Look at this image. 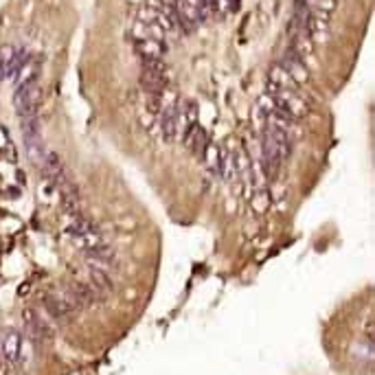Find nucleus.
<instances>
[{"label": "nucleus", "mask_w": 375, "mask_h": 375, "mask_svg": "<svg viewBox=\"0 0 375 375\" xmlns=\"http://www.w3.org/2000/svg\"><path fill=\"white\" fill-rule=\"evenodd\" d=\"M7 151H9V154H7V158H9L11 163H16V160H18V154H16V150H14V147H9Z\"/></svg>", "instance_id": "obj_17"}, {"label": "nucleus", "mask_w": 375, "mask_h": 375, "mask_svg": "<svg viewBox=\"0 0 375 375\" xmlns=\"http://www.w3.org/2000/svg\"><path fill=\"white\" fill-rule=\"evenodd\" d=\"M281 66L285 68L287 73H290V77L294 79V84H296V86L303 84V81L309 77V75H307V68H305V64H303V59H300L292 49L285 53V57H283Z\"/></svg>", "instance_id": "obj_8"}, {"label": "nucleus", "mask_w": 375, "mask_h": 375, "mask_svg": "<svg viewBox=\"0 0 375 375\" xmlns=\"http://www.w3.org/2000/svg\"><path fill=\"white\" fill-rule=\"evenodd\" d=\"M40 97L42 90L38 86V81H31V84L18 86L14 93V106L18 110V114L22 116H33L38 114V108H40Z\"/></svg>", "instance_id": "obj_1"}, {"label": "nucleus", "mask_w": 375, "mask_h": 375, "mask_svg": "<svg viewBox=\"0 0 375 375\" xmlns=\"http://www.w3.org/2000/svg\"><path fill=\"white\" fill-rule=\"evenodd\" d=\"M364 334H366L369 344H373V320H371V318H369V322H366V327H364Z\"/></svg>", "instance_id": "obj_16"}, {"label": "nucleus", "mask_w": 375, "mask_h": 375, "mask_svg": "<svg viewBox=\"0 0 375 375\" xmlns=\"http://www.w3.org/2000/svg\"><path fill=\"white\" fill-rule=\"evenodd\" d=\"M312 46H314L312 38H309L307 33L300 31V33H296V36H294V40H292V46H290V49L294 51V53L299 55L300 59H305L309 53H312Z\"/></svg>", "instance_id": "obj_13"}, {"label": "nucleus", "mask_w": 375, "mask_h": 375, "mask_svg": "<svg viewBox=\"0 0 375 375\" xmlns=\"http://www.w3.org/2000/svg\"><path fill=\"white\" fill-rule=\"evenodd\" d=\"M42 303H44V309L49 312V316L55 318V320H71L77 314V307L66 299V294H46L42 299Z\"/></svg>", "instance_id": "obj_3"}, {"label": "nucleus", "mask_w": 375, "mask_h": 375, "mask_svg": "<svg viewBox=\"0 0 375 375\" xmlns=\"http://www.w3.org/2000/svg\"><path fill=\"white\" fill-rule=\"evenodd\" d=\"M66 299L75 305L77 309H88L93 307L97 300H101L97 296V292L93 290L90 283H84V281H73L71 285L66 287Z\"/></svg>", "instance_id": "obj_2"}, {"label": "nucleus", "mask_w": 375, "mask_h": 375, "mask_svg": "<svg viewBox=\"0 0 375 375\" xmlns=\"http://www.w3.org/2000/svg\"><path fill=\"white\" fill-rule=\"evenodd\" d=\"M42 167H44V173H46V178H49L51 182H57L59 178H64L66 173H64V165H62V160H59V156L55 154V151H51V154H46L44 156V160H42Z\"/></svg>", "instance_id": "obj_11"}, {"label": "nucleus", "mask_w": 375, "mask_h": 375, "mask_svg": "<svg viewBox=\"0 0 375 375\" xmlns=\"http://www.w3.org/2000/svg\"><path fill=\"white\" fill-rule=\"evenodd\" d=\"M22 320H24L29 334H31V338L36 340V342H49V340L53 338V329H51L49 322H46L36 309H29V307L24 309Z\"/></svg>", "instance_id": "obj_4"}, {"label": "nucleus", "mask_w": 375, "mask_h": 375, "mask_svg": "<svg viewBox=\"0 0 375 375\" xmlns=\"http://www.w3.org/2000/svg\"><path fill=\"white\" fill-rule=\"evenodd\" d=\"M38 73H40V59H31L27 57L22 62V66L18 68V73H16V88L18 86H24V84H31V81L38 79Z\"/></svg>", "instance_id": "obj_9"}, {"label": "nucleus", "mask_w": 375, "mask_h": 375, "mask_svg": "<svg viewBox=\"0 0 375 375\" xmlns=\"http://www.w3.org/2000/svg\"><path fill=\"white\" fill-rule=\"evenodd\" d=\"M73 239H75V246L79 248V250H84V252L93 250L94 246H99V244H103V237H101V233H99L97 228L88 230V233L79 235V237H73Z\"/></svg>", "instance_id": "obj_12"}, {"label": "nucleus", "mask_w": 375, "mask_h": 375, "mask_svg": "<svg viewBox=\"0 0 375 375\" xmlns=\"http://www.w3.org/2000/svg\"><path fill=\"white\" fill-rule=\"evenodd\" d=\"M0 351H2V360H5V371H11L20 364V351H22V340L20 334L9 331L5 336V342L0 344ZM2 371V373H5Z\"/></svg>", "instance_id": "obj_5"}, {"label": "nucleus", "mask_w": 375, "mask_h": 375, "mask_svg": "<svg viewBox=\"0 0 375 375\" xmlns=\"http://www.w3.org/2000/svg\"><path fill=\"white\" fill-rule=\"evenodd\" d=\"M90 285H93V290L97 292L99 299H108V296L112 294V290H114V283H112L110 274L106 272V268H99V265H93L90 268Z\"/></svg>", "instance_id": "obj_7"}, {"label": "nucleus", "mask_w": 375, "mask_h": 375, "mask_svg": "<svg viewBox=\"0 0 375 375\" xmlns=\"http://www.w3.org/2000/svg\"><path fill=\"white\" fill-rule=\"evenodd\" d=\"M134 51H136V55L141 57L143 64H150V62H163L165 46H163V42H158V40L141 38V40H136V44H134Z\"/></svg>", "instance_id": "obj_6"}, {"label": "nucleus", "mask_w": 375, "mask_h": 375, "mask_svg": "<svg viewBox=\"0 0 375 375\" xmlns=\"http://www.w3.org/2000/svg\"><path fill=\"white\" fill-rule=\"evenodd\" d=\"M250 204H252V208H255L257 213H263L265 208L270 206V193L265 189H257L255 193H252Z\"/></svg>", "instance_id": "obj_15"}, {"label": "nucleus", "mask_w": 375, "mask_h": 375, "mask_svg": "<svg viewBox=\"0 0 375 375\" xmlns=\"http://www.w3.org/2000/svg\"><path fill=\"white\" fill-rule=\"evenodd\" d=\"M86 257H88L90 261H94L99 268H110V265H114V250H112V246H108L106 242L94 246L93 250H88Z\"/></svg>", "instance_id": "obj_10"}, {"label": "nucleus", "mask_w": 375, "mask_h": 375, "mask_svg": "<svg viewBox=\"0 0 375 375\" xmlns=\"http://www.w3.org/2000/svg\"><path fill=\"white\" fill-rule=\"evenodd\" d=\"M202 163L206 165L208 171L217 173V163H220V145L208 143V147L204 150V154H202Z\"/></svg>", "instance_id": "obj_14"}]
</instances>
